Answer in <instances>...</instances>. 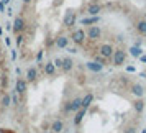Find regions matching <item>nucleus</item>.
<instances>
[{
  "mask_svg": "<svg viewBox=\"0 0 146 133\" xmlns=\"http://www.w3.org/2000/svg\"><path fill=\"white\" fill-rule=\"evenodd\" d=\"M125 59H126L125 49H121V48L115 49V53H113V56H112V64L113 66H123Z\"/></svg>",
  "mask_w": 146,
  "mask_h": 133,
  "instance_id": "7ed1b4c3",
  "label": "nucleus"
},
{
  "mask_svg": "<svg viewBox=\"0 0 146 133\" xmlns=\"http://www.w3.org/2000/svg\"><path fill=\"white\" fill-rule=\"evenodd\" d=\"M130 89H131L133 95H136V97H141V95H143V87L139 86V84H133Z\"/></svg>",
  "mask_w": 146,
  "mask_h": 133,
  "instance_id": "20e7f679",
  "label": "nucleus"
},
{
  "mask_svg": "<svg viewBox=\"0 0 146 133\" xmlns=\"http://www.w3.org/2000/svg\"><path fill=\"white\" fill-rule=\"evenodd\" d=\"M86 64L56 53L20 67L13 79L5 123L18 133H67L80 108Z\"/></svg>",
  "mask_w": 146,
  "mask_h": 133,
  "instance_id": "f257e3e1",
  "label": "nucleus"
},
{
  "mask_svg": "<svg viewBox=\"0 0 146 133\" xmlns=\"http://www.w3.org/2000/svg\"><path fill=\"white\" fill-rule=\"evenodd\" d=\"M130 54L135 56V58H139V56H141V49H139V46H131L130 48Z\"/></svg>",
  "mask_w": 146,
  "mask_h": 133,
  "instance_id": "0eeeda50",
  "label": "nucleus"
},
{
  "mask_svg": "<svg viewBox=\"0 0 146 133\" xmlns=\"http://www.w3.org/2000/svg\"><path fill=\"white\" fill-rule=\"evenodd\" d=\"M135 28H136V31H138V33H141V35H146V21H145V20L138 21V23L135 25Z\"/></svg>",
  "mask_w": 146,
  "mask_h": 133,
  "instance_id": "423d86ee",
  "label": "nucleus"
},
{
  "mask_svg": "<svg viewBox=\"0 0 146 133\" xmlns=\"http://www.w3.org/2000/svg\"><path fill=\"white\" fill-rule=\"evenodd\" d=\"M143 108H145V102H143V100H136V104H135V110H136V113H141L143 112Z\"/></svg>",
  "mask_w": 146,
  "mask_h": 133,
  "instance_id": "6e6552de",
  "label": "nucleus"
},
{
  "mask_svg": "<svg viewBox=\"0 0 146 133\" xmlns=\"http://www.w3.org/2000/svg\"><path fill=\"white\" fill-rule=\"evenodd\" d=\"M13 56L7 43L0 36V123H5L13 87Z\"/></svg>",
  "mask_w": 146,
  "mask_h": 133,
  "instance_id": "f03ea898",
  "label": "nucleus"
},
{
  "mask_svg": "<svg viewBox=\"0 0 146 133\" xmlns=\"http://www.w3.org/2000/svg\"><path fill=\"white\" fill-rule=\"evenodd\" d=\"M139 58H141V61H143V63H146V56H143V54H141Z\"/></svg>",
  "mask_w": 146,
  "mask_h": 133,
  "instance_id": "9b49d317",
  "label": "nucleus"
},
{
  "mask_svg": "<svg viewBox=\"0 0 146 133\" xmlns=\"http://www.w3.org/2000/svg\"><path fill=\"white\" fill-rule=\"evenodd\" d=\"M0 133H18L15 128L8 125V123H0Z\"/></svg>",
  "mask_w": 146,
  "mask_h": 133,
  "instance_id": "39448f33",
  "label": "nucleus"
},
{
  "mask_svg": "<svg viewBox=\"0 0 146 133\" xmlns=\"http://www.w3.org/2000/svg\"><path fill=\"white\" fill-rule=\"evenodd\" d=\"M123 133H136V128L135 126H126L125 130H123Z\"/></svg>",
  "mask_w": 146,
  "mask_h": 133,
  "instance_id": "1a4fd4ad",
  "label": "nucleus"
},
{
  "mask_svg": "<svg viewBox=\"0 0 146 133\" xmlns=\"http://www.w3.org/2000/svg\"><path fill=\"white\" fill-rule=\"evenodd\" d=\"M126 71H128V72H133V71H135V67H131V66H128V67H126Z\"/></svg>",
  "mask_w": 146,
  "mask_h": 133,
  "instance_id": "9d476101",
  "label": "nucleus"
},
{
  "mask_svg": "<svg viewBox=\"0 0 146 133\" xmlns=\"http://www.w3.org/2000/svg\"><path fill=\"white\" fill-rule=\"evenodd\" d=\"M141 133H146V130H143V132H141Z\"/></svg>",
  "mask_w": 146,
  "mask_h": 133,
  "instance_id": "f8f14e48",
  "label": "nucleus"
}]
</instances>
